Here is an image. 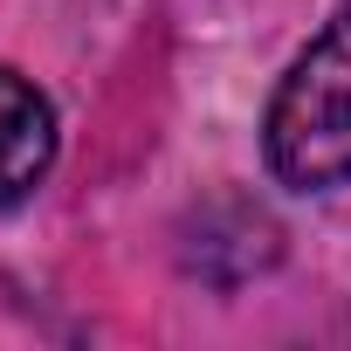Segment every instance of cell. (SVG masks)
<instances>
[{"instance_id": "obj_2", "label": "cell", "mask_w": 351, "mask_h": 351, "mask_svg": "<svg viewBox=\"0 0 351 351\" xmlns=\"http://www.w3.org/2000/svg\"><path fill=\"white\" fill-rule=\"evenodd\" d=\"M49 158H56V110H49V97L28 76L0 69V207H14L21 193H35Z\"/></svg>"}, {"instance_id": "obj_1", "label": "cell", "mask_w": 351, "mask_h": 351, "mask_svg": "<svg viewBox=\"0 0 351 351\" xmlns=\"http://www.w3.org/2000/svg\"><path fill=\"white\" fill-rule=\"evenodd\" d=\"M262 145H269L276 180L296 193L351 186V8H337L330 28L282 76Z\"/></svg>"}]
</instances>
